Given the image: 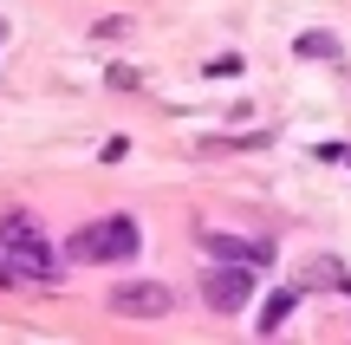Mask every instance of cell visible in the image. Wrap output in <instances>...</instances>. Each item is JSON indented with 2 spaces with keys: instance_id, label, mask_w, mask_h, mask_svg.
<instances>
[{
  "instance_id": "cell-4",
  "label": "cell",
  "mask_w": 351,
  "mask_h": 345,
  "mask_svg": "<svg viewBox=\"0 0 351 345\" xmlns=\"http://www.w3.org/2000/svg\"><path fill=\"white\" fill-rule=\"evenodd\" d=\"M176 307V294L163 281H117L111 287V313H124V320H163Z\"/></svg>"
},
{
  "instance_id": "cell-6",
  "label": "cell",
  "mask_w": 351,
  "mask_h": 345,
  "mask_svg": "<svg viewBox=\"0 0 351 345\" xmlns=\"http://www.w3.org/2000/svg\"><path fill=\"white\" fill-rule=\"evenodd\" d=\"M293 52H300V59H345V46L332 33H300V39H293Z\"/></svg>"
},
{
  "instance_id": "cell-8",
  "label": "cell",
  "mask_w": 351,
  "mask_h": 345,
  "mask_svg": "<svg viewBox=\"0 0 351 345\" xmlns=\"http://www.w3.org/2000/svg\"><path fill=\"white\" fill-rule=\"evenodd\" d=\"M208 72H215V78H234V72H241V59H234V52H221V59H208Z\"/></svg>"
},
{
  "instance_id": "cell-3",
  "label": "cell",
  "mask_w": 351,
  "mask_h": 345,
  "mask_svg": "<svg viewBox=\"0 0 351 345\" xmlns=\"http://www.w3.org/2000/svg\"><path fill=\"white\" fill-rule=\"evenodd\" d=\"M202 300H208L215 313H241L254 300V267H241V261L208 267V274H202Z\"/></svg>"
},
{
  "instance_id": "cell-7",
  "label": "cell",
  "mask_w": 351,
  "mask_h": 345,
  "mask_svg": "<svg viewBox=\"0 0 351 345\" xmlns=\"http://www.w3.org/2000/svg\"><path fill=\"white\" fill-rule=\"evenodd\" d=\"M287 313H293V294H280V300H267V313H261V333L274 339V333H280V320H287Z\"/></svg>"
},
{
  "instance_id": "cell-2",
  "label": "cell",
  "mask_w": 351,
  "mask_h": 345,
  "mask_svg": "<svg viewBox=\"0 0 351 345\" xmlns=\"http://www.w3.org/2000/svg\"><path fill=\"white\" fill-rule=\"evenodd\" d=\"M137 248H143L137 222L130 215H104V222H85V228L65 241V254L72 261H130Z\"/></svg>"
},
{
  "instance_id": "cell-5",
  "label": "cell",
  "mask_w": 351,
  "mask_h": 345,
  "mask_svg": "<svg viewBox=\"0 0 351 345\" xmlns=\"http://www.w3.org/2000/svg\"><path fill=\"white\" fill-rule=\"evenodd\" d=\"M202 248H208V254H221V261H241V267H267V254H274L267 241H247V235H221V228H202Z\"/></svg>"
},
{
  "instance_id": "cell-1",
  "label": "cell",
  "mask_w": 351,
  "mask_h": 345,
  "mask_svg": "<svg viewBox=\"0 0 351 345\" xmlns=\"http://www.w3.org/2000/svg\"><path fill=\"white\" fill-rule=\"evenodd\" d=\"M0 248H7L13 274H26V281H59V254H52V241L39 235L33 215H7L0 222Z\"/></svg>"
}]
</instances>
